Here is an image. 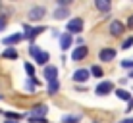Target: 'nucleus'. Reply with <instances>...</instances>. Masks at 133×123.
<instances>
[{"instance_id":"nucleus-16","label":"nucleus","mask_w":133,"mask_h":123,"mask_svg":"<svg viewBox=\"0 0 133 123\" xmlns=\"http://www.w3.org/2000/svg\"><path fill=\"white\" fill-rule=\"evenodd\" d=\"M95 4H97V8H98L102 13H106V12L110 10V2H108V0H97Z\"/></svg>"},{"instance_id":"nucleus-22","label":"nucleus","mask_w":133,"mask_h":123,"mask_svg":"<svg viewBox=\"0 0 133 123\" xmlns=\"http://www.w3.org/2000/svg\"><path fill=\"white\" fill-rule=\"evenodd\" d=\"M29 123H48L46 117H29Z\"/></svg>"},{"instance_id":"nucleus-23","label":"nucleus","mask_w":133,"mask_h":123,"mask_svg":"<svg viewBox=\"0 0 133 123\" xmlns=\"http://www.w3.org/2000/svg\"><path fill=\"white\" fill-rule=\"evenodd\" d=\"M25 71L29 73V77H33V75H35V67L31 66V63H25Z\"/></svg>"},{"instance_id":"nucleus-1","label":"nucleus","mask_w":133,"mask_h":123,"mask_svg":"<svg viewBox=\"0 0 133 123\" xmlns=\"http://www.w3.org/2000/svg\"><path fill=\"white\" fill-rule=\"evenodd\" d=\"M29 54L35 58V62H37V63H41V66H44V63L48 62V58H50V56H48V52H43V50L37 46V44H31V46H29Z\"/></svg>"},{"instance_id":"nucleus-28","label":"nucleus","mask_w":133,"mask_h":123,"mask_svg":"<svg viewBox=\"0 0 133 123\" xmlns=\"http://www.w3.org/2000/svg\"><path fill=\"white\" fill-rule=\"evenodd\" d=\"M120 123H133V117H127V119H122Z\"/></svg>"},{"instance_id":"nucleus-7","label":"nucleus","mask_w":133,"mask_h":123,"mask_svg":"<svg viewBox=\"0 0 133 123\" xmlns=\"http://www.w3.org/2000/svg\"><path fill=\"white\" fill-rule=\"evenodd\" d=\"M123 31H125V25H123L122 21L116 19V21H112V23H110V33H112L114 37H120Z\"/></svg>"},{"instance_id":"nucleus-12","label":"nucleus","mask_w":133,"mask_h":123,"mask_svg":"<svg viewBox=\"0 0 133 123\" xmlns=\"http://www.w3.org/2000/svg\"><path fill=\"white\" fill-rule=\"evenodd\" d=\"M81 113H70V115H64L62 117V123H79L81 121Z\"/></svg>"},{"instance_id":"nucleus-30","label":"nucleus","mask_w":133,"mask_h":123,"mask_svg":"<svg viewBox=\"0 0 133 123\" xmlns=\"http://www.w3.org/2000/svg\"><path fill=\"white\" fill-rule=\"evenodd\" d=\"M6 123H17V121H12V119H6Z\"/></svg>"},{"instance_id":"nucleus-29","label":"nucleus","mask_w":133,"mask_h":123,"mask_svg":"<svg viewBox=\"0 0 133 123\" xmlns=\"http://www.w3.org/2000/svg\"><path fill=\"white\" fill-rule=\"evenodd\" d=\"M127 77H129V79H133V69L129 71V75H127Z\"/></svg>"},{"instance_id":"nucleus-18","label":"nucleus","mask_w":133,"mask_h":123,"mask_svg":"<svg viewBox=\"0 0 133 123\" xmlns=\"http://www.w3.org/2000/svg\"><path fill=\"white\" fill-rule=\"evenodd\" d=\"M116 96L120 98V100H127V102H129V100H131V94L127 92L125 89H118V90H116Z\"/></svg>"},{"instance_id":"nucleus-26","label":"nucleus","mask_w":133,"mask_h":123,"mask_svg":"<svg viewBox=\"0 0 133 123\" xmlns=\"http://www.w3.org/2000/svg\"><path fill=\"white\" fill-rule=\"evenodd\" d=\"M127 27L133 29V16H129V19H127Z\"/></svg>"},{"instance_id":"nucleus-27","label":"nucleus","mask_w":133,"mask_h":123,"mask_svg":"<svg viewBox=\"0 0 133 123\" xmlns=\"http://www.w3.org/2000/svg\"><path fill=\"white\" fill-rule=\"evenodd\" d=\"M125 110H127V112H129V110H133V98L129 100V102H127V108H125Z\"/></svg>"},{"instance_id":"nucleus-25","label":"nucleus","mask_w":133,"mask_h":123,"mask_svg":"<svg viewBox=\"0 0 133 123\" xmlns=\"http://www.w3.org/2000/svg\"><path fill=\"white\" fill-rule=\"evenodd\" d=\"M4 27H6V17H4V16H0V31H2Z\"/></svg>"},{"instance_id":"nucleus-6","label":"nucleus","mask_w":133,"mask_h":123,"mask_svg":"<svg viewBox=\"0 0 133 123\" xmlns=\"http://www.w3.org/2000/svg\"><path fill=\"white\" fill-rule=\"evenodd\" d=\"M87 54H89V48H87V46H83V44H81V46H75V50L71 52V60L79 62V60H83Z\"/></svg>"},{"instance_id":"nucleus-11","label":"nucleus","mask_w":133,"mask_h":123,"mask_svg":"<svg viewBox=\"0 0 133 123\" xmlns=\"http://www.w3.org/2000/svg\"><path fill=\"white\" fill-rule=\"evenodd\" d=\"M70 46H71V35L70 33H64L60 37V48L62 50H68Z\"/></svg>"},{"instance_id":"nucleus-8","label":"nucleus","mask_w":133,"mask_h":123,"mask_svg":"<svg viewBox=\"0 0 133 123\" xmlns=\"http://www.w3.org/2000/svg\"><path fill=\"white\" fill-rule=\"evenodd\" d=\"M98 58H100V62H110V60L116 58V50L114 48H102L100 54H98Z\"/></svg>"},{"instance_id":"nucleus-10","label":"nucleus","mask_w":133,"mask_h":123,"mask_svg":"<svg viewBox=\"0 0 133 123\" xmlns=\"http://www.w3.org/2000/svg\"><path fill=\"white\" fill-rule=\"evenodd\" d=\"M46 112H48V108L44 106V104H41V106H35L33 110H31L29 117H46Z\"/></svg>"},{"instance_id":"nucleus-5","label":"nucleus","mask_w":133,"mask_h":123,"mask_svg":"<svg viewBox=\"0 0 133 123\" xmlns=\"http://www.w3.org/2000/svg\"><path fill=\"white\" fill-rule=\"evenodd\" d=\"M83 31V19H79V17H75V19H71L70 23H68V33L70 35H77Z\"/></svg>"},{"instance_id":"nucleus-4","label":"nucleus","mask_w":133,"mask_h":123,"mask_svg":"<svg viewBox=\"0 0 133 123\" xmlns=\"http://www.w3.org/2000/svg\"><path fill=\"white\" fill-rule=\"evenodd\" d=\"M114 90V85L110 83V81H102V83L97 85V89H95V92L98 94V96H106V94H110Z\"/></svg>"},{"instance_id":"nucleus-13","label":"nucleus","mask_w":133,"mask_h":123,"mask_svg":"<svg viewBox=\"0 0 133 123\" xmlns=\"http://www.w3.org/2000/svg\"><path fill=\"white\" fill-rule=\"evenodd\" d=\"M43 31H46L44 29V27H35V29H27V33H25V37L29 39V40H33L35 37H39L41 33H43Z\"/></svg>"},{"instance_id":"nucleus-15","label":"nucleus","mask_w":133,"mask_h":123,"mask_svg":"<svg viewBox=\"0 0 133 123\" xmlns=\"http://www.w3.org/2000/svg\"><path fill=\"white\" fill-rule=\"evenodd\" d=\"M68 16H70L68 8H56V10H54V17H56V19H66Z\"/></svg>"},{"instance_id":"nucleus-9","label":"nucleus","mask_w":133,"mask_h":123,"mask_svg":"<svg viewBox=\"0 0 133 123\" xmlns=\"http://www.w3.org/2000/svg\"><path fill=\"white\" fill-rule=\"evenodd\" d=\"M89 77H91L89 69H77L75 73H73V81H75V83H85Z\"/></svg>"},{"instance_id":"nucleus-19","label":"nucleus","mask_w":133,"mask_h":123,"mask_svg":"<svg viewBox=\"0 0 133 123\" xmlns=\"http://www.w3.org/2000/svg\"><path fill=\"white\" fill-rule=\"evenodd\" d=\"M58 89H60V83H58V81H54V83H48V92H50V94H56Z\"/></svg>"},{"instance_id":"nucleus-21","label":"nucleus","mask_w":133,"mask_h":123,"mask_svg":"<svg viewBox=\"0 0 133 123\" xmlns=\"http://www.w3.org/2000/svg\"><path fill=\"white\" fill-rule=\"evenodd\" d=\"M131 44H133V37H127L125 40H123L122 48H123V50H127V48H131Z\"/></svg>"},{"instance_id":"nucleus-3","label":"nucleus","mask_w":133,"mask_h":123,"mask_svg":"<svg viewBox=\"0 0 133 123\" xmlns=\"http://www.w3.org/2000/svg\"><path fill=\"white\" fill-rule=\"evenodd\" d=\"M43 77H44V81H48V83L58 81V67L46 66V67H44V71H43Z\"/></svg>"},{"instance_id":"nucleus-20","label":"nucleus","mask_w":133,"mask_h":123,"mask_svg":"<svg viewBox=\"0 0 133 123\" xmlns=\"http://www.w3.org/2000/svg\"><path fill=\"white\" fill-rule=\"evenodd\" d=\"M91 73H93L95 77H102V69H100L98 66H93L91 67Z\"/></svg>"},{"instance_id":"nucleus-24","label":"nucleus","mask_w":133,"mask_h":123,"mask_svg":"<svg viewBox=\"0 0 133 123\" xmlns=\"http://www.w3.org/2000/svg\"><path fill=\"white\" fill-rule=\"evenodd\" d=\"M122 67H127V69L131 67V69H133V60H123L122 62Z\"/></svg>"},{"instance_id":"nucleus-17","label":"nucleus","mask_w":133,"mask_h":123,"mask_svg":"<svg viewBox=\"0 0 133 123\" xmlns=\"http://www.w3.org/2000/svg\"><path fill=\"white\" fill-rule=\"evenodd\" d=\"M2 56L6 58V60H16V58H17V50L16 48H6Z\"/></svg>"},{"instance_id":"nucleus-14","label":"nucleus","mask_w":133,"mask_h":123,"mask_svg":"<svg viewBox=\"0 0 133 123\" xmlns=\"http://www.w3.org/2000/svg\"><path fill=\"white\" fill-rule=\"evenodd\" d=\"M21 39H23V35H21V33H16V35H10V37H6L2 42H4V44H17Z\"/></svg>"},{"instance_id":"nucleus-2","label":"nucleus","mask_w":133,"mask_h":123,"mask_svg":"<svg viewBox=\"0 0 133 123\" xmlns=\"http://www.w3.org/2000/svg\"><path fill=\"white\" fill-rule=\"evenodd\" d=\"M44 16H46V8H44V6H33L29 10V13H27L29 21H41Z\"/></svg>"}]
</instances>
